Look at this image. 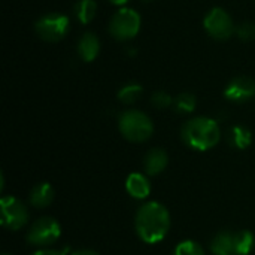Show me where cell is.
I'll return each instance as SVG.
<instances>
[{"label":"cell","instance_id":"277c9868","mask_svg":"<svg viewBox=\"0 0 255 255\" xmlns=\"http://www.w3.org/2000/svg\"><path fill=\"white\" fill-rule=\"evenodd\" d=\"M142 25L140 15L131 7H120L111 18L108 30L109 34L120 42L131 40L137 36Z\"/></svg>","mask_w":255,"mask_h":255},{"label":"cell","instance_id":"4316f807","mask_svg":"<svg viewBox=\"0 0 255 255\" xmlns=\"http://www.w3.org/2000/svg\"><path fill=\"white\" fill-rule=\"evenodd\" d=\"M3 255H12V254H3Z\"/></svg>","mask_w":255,"mask_h":255},{"label":"cell","instance_id":"484cf974","mask_svg":"<svg viewBox=\"0 0 255 255\" xmlns=\"http://www.w3.org/2000/svg\"><path fill=\"white\" fill-rule=\"evenodd\" d=\"M143 3H151V1H155V0H142Z\"/></svg>","mask_w":255,"mask_h":255},{"label":"cell","instance_id":"52a82bcc","mask_svg":"<svg viewBox=\"0 0 255 255\" xmlns=\"http://www.w3.org/2000/svg\"><path fill=\"white\" fill-rule=\"evenodd\" d=\"M0 212H1V226L10 232H16L22 229L28 221V209L27 206L13 196H3L0 200Z\"/></svg>","mask_w":255,"mask_h":255},{"label":"cell","instance_id":"d4e9b609","mask_svg":"<svg viewBox=\"0 0 255 255\" xmlns=\"http://www.w3.org/2000/svg\"><path fill=\"white\" fill-rule=\"evenodd\" d=\"M3 188H4V175L0 173V191H3Z\"/></svg>","mask_w":255,"mask_h":255},{"label":"cell","instance_id":"7c38bea8","mask_svg":"<svg viewBox=\"0 0 255 255\" xmlns=\"http://www.w3.org/2000/svg\"><path fill=\"white\" fill-rule=\"evenodd\" d=\"M76 52L79 55V58L85 63H91L97 58L99 52H100V40L99 37L88 31V33H84L78 43H76Z\"/></svg>","mask_w":255,"mask_h":255},{"label":"cell","instance_id":"e0dca14e","mask_svg":"<svg viewBox=\"0 0 255 255\" xmlns=\"http://www.w3.org/2000/svg\"><path fill=\"white\" fill-rule=\"evenodd\" d=\"M142 93H143V88H142L140 84H137V82H128V84L123 85L118 90L117 97L124 105H133V103H136L140 99Z\"/></svg>","mask_w":255,"mask_h":255},{"label":"cell","instance_id":"603a6c76","mask_svg":"<svg viewBox=\"0 0 255 255\" xmlns=\"http://www.w3.org/2000/svg\"><path fill=\"white\" fill-rule=\"evenodd\" d=\"M70 255H100L99 253L93 251V250H78L75 253H72Z\"/></svg>","mask_w":255,"mask_h":255},{"label":"cell","instance_id":"3957f363","mask_svg":"<svg viewBox=\"0 0 255 255\" xmlns=\"http://www.w3.org/2000/svg\"><path fill=\"white\" fill-rule=\"evenodd\" d=\"M118 128L128 142L142 143L151 139L154 133V123L145 112L127 109L118 117Z\"/></svg>","mask_w":255,"mask_h":255},{"label":"cell","instance_id":"d6986e66","mask_svg":"<svg viewBox=\"0 0 255 255\" xmlns=\"http://www.w3.org/2000/svg\"><path fill=\"white\" fill-rule=\"evenodd\" d=\"M173 255H205V251L200 244L194 241H184L175 248Z\"/></svg>","mask_w":255,"mask_h":255},{"label":"cell","instance_id":"ba28073f","mask_svg":"<svg viewBox=\"0 0 255 255\" xmlns=\"http://www.w3.org/2000/svg\"><path fill=\"white\" fill-rule=\"evenodd\" d=\"M203 27H205L206 33L215 40H227L236 31V25L233 22V18L223 7L211 9L205 15Z\"/></svg>","mask_w":255,"mask_h":255},{"label":"cell","instance_id":"5bb4252c","mask_svg":"<svg viewBox=\"0 0 255 255\" xmlns=\"http://www.w3.org/2000/svg\"><path fill=\"white\" fill-rule=\"evenodd\" d=\"M54 188L51 187V184L48 182H40V184H36L30 194H28V200H30V205L33 208H37V209H43L46 206H49L54 200Z\"/></svg>","mask_w":255,"mask_h":255},{"label":"cell","instance_id":"30bf717a","mask_svg":"<svg viewBox=\"0 0 255 255\" xmlns=\"http://www.w3.org/2000/svg\"><path fill=\"white\" fill-rule=\"evenodd\" d=\"M211 251L215 255H239L238 232L223 230L211 241Z\"/></svg>","mask_w":255,"mask_h":255},{"label":"cell","instance_id":"7a4b0ae2","mask_svg":"<svg viewBox=\"0 0 255 255\" xmlns=\"http://www.w3.org/2000/svg\"><path fill=\"white\" fill-rule=\"evenodd\" d=\"M181 139L194 151H208L220 142L221 128L218 123L209 117H194L182 124Z\"/></svg>","mask_w":255,"mask_h":255},{"label":"cell","instance_id":"5b68a950","mask_svg":"<svg viewBox=\"0 0 255 255\" xmlns=\"http://www.w3.org/2000/svg\"><path fill=\"white\" fill-rule=\"evenodd\" d=\"M70 30V19L63 13H46L40 16L34 24L36 34L45 42H60Z\"/></svg>","mask_w":255,"mask_h":255},{"label":"cell","instance_id":"6da1fadb","mask_svg":"<svg viewBox=\"0 0 255 255\" xmlns=\"http://www.w3.org/2000/svg\"><path fill=\"white\" fill-rule=\"evenodd\" d=\"M134 230L145 244L161 242L170 230V214L158 202L143 203L134 217Z\"/></svg>","mask_w":255,"mask_h":255},{"label":"cell","instance_id":"cb8c5ba5","mask_svg":"<svg viewBox=\"0 0 255 255\" xmlns=\"http://www.w3.org/2000/svg\"><path fill=\"white\" fill-rule=\"evenodd\" d=\"M112 4H115V6H124V4H127L130 0H109Z\"/></svg>","mask_w":255,"mask_h":255},{"label":"cell","instance_id":"9c48e42d","mask_svg":"<svg viewBox=\"0 0 255 255\" xmlns=\"http://www.w3.org/2000/svg\"><path fill=\"white\" fill-rule=\"evenodd\" d=\"M224 96L235 103L248 102L255 96V81L250 76H236L227 84Z\"/></svg>","mask_w":255,"mask_h":255},{"label":"cell","instance_id":"8992f818","mask_svg":"<svg viewBox=\"0 0 255 255\" xmlns=\"http://www.w3.org/2000/svg\"><path fill=\"white\" fill-rule=\"evenodd\" d=\"M61 236V226L52 217L36 220L27 232V242L33 247L45 248L55 244Z\"/></svg>","mask_w":255,"mask_h":255},{"label":"cell","instance_id":"ac0fdd59","mask_svg":"<svg viewBox=\"0 0 255 255\" xmlns=\"http://www.w3.org/2000/svg\"><path fill=\"white\" fill-rule=\"evenodd\" d=\"M197 106V99L191 93H181L173 99V109L181 115H188L194 112Z\"/></svg>","mask_w":255,"mask_h":255},{"label":"cell","instance_id":"7402d4cb","mask_svg":"<svg viewBox=\"0 0 255 255\" xmlns=\"http://www.w3.org/2000/svg\"><path fill=\"white\" fill-rule=\"evenodd\" d=\"M31 255H66V253L63 251H57V250H48V248H42L36 253H33Z\"/></svg>","mask_w":255,"mask_h":255},{"label":"cell","instance_id":"8fae6325","mask_svg":"<svg viewBox=\"0 0 255 255\" xmlns=\"http://www.w3.org/2000/svg\"><path fill=\"white\" fill-rule=\"evenodd\" d=\"M169 164V155L163 148H152L143 157V170L148 176H157Z\"/></svg>","mask_w":255,"mask_h":255},{"label":"cell","instance_id":"9a60e30c","mask_svg":"<svg viewBox=\"0 0 255 255\" xmlns=\"http://www.w3.org/2000/svg\"><path fill=\"white\" fill-rule=\"evenodd\" d=\"M227 142L235 149H247L253 142V133L245 126H233L227 133Z\"/></svg>","mask_w":255,"mask_h":255},{"label":"cell","instance_id":"2e32d148","mask_svg":"<svg viewBox=\"0 0 255 255\" xmlns=\"http://www.w3.org/2000/svg\"><path fill=\"white\" fill-rule=\"evenodd\" d=\"M73 13L81 24H88L97 13L96 0H78L73 6Z\"/></svg>","mask_w":255,"mask_h":255},{"label":"cell","instance_id":"44dd1931","mask_svg":"<svg viewBox=\"0 0 255 255\" xmlns=\"http://www.w3.org/2000/svg\"><path fill=\"white\" fill-rule=\"evenodd\" d=\"M173 99H175V97H172L167 91L160 90V91H155V93L151 96V103H152V106L157 108V109H166V108L173 106Z\"/></svg>","mask_w":255,"mask_h":255},{"label":"cell","instance_id":"ffe728a7","mask_svg":"<svg viewBox=\"0 0 255 255\" xmlns=\"http://www.w3.org/2000/svg\"><path fill=\"white\" fill-rule=\"evenodd\" d=\"M235 34L244 42H253L255 40V22H251V21L241 22L239 25H236Z\"/></svg>","mask_w":255,"mask_h":255},{"label":"cell","instance_id":"4fadbf2b","mask_svg":"<svg viewBox=\"0 0 255 255\" xmlns=\"http://www.w3.org/2000/svg\"><path fill=\"white\" fill-rule=\"evenodd\" d=\"M126 190L131 197H134L137 200H143L151 193V182H149L148 176L143 173H131L127 176Z\"/></svg>","mask_w":255,"mask_h":255}]
</instances>
